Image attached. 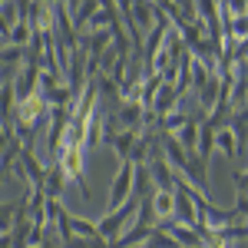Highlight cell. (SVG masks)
<instances>
[{
  "instance_id": "1",
  "label": "cell",
  "mask_w": 248,
  "mask_h": 248,
  "mask_svg": "<svg viewBox=\"0 0 248 248\" xmlns=\"http://www.w3.org/2000/svg\"><path fill=\"white\" fill-rule=\"evenodd\" d=\"M129 195H133V162L123 159V166H119V172H116V179H113V186H109V209L123 205Z\"/></svg>"
},
{
  "instance_id": "2",
  "label": "cell",
  "mask_w": 248,
  "mask_h": 248,
  "mask_svg": "<svg viewBox=\"0 0 248 248\" xmlns=\"http://www.w3.org/2000/svg\"><path fill=\"white\" fill-rule=\"evenodd\" d=\"M149 202H153L155 218H172V209H175V192L153 189V192H149Z\"/></svg>"
},
{
  "instance_id": "3",
  "label": "cell",
  "mask_w": 248,
  "mask_h": 248,
  "mask_svg": "<svg viewBox=\"0 0 248 248\" xmlns=\"http://www.w3.org/2000/svg\"><path fill=\"white\" fill-rule=\"evenodd\" d=\"M136 139H139V133H136V129H119V133H113L109 146L119 153V159H129V153H133V146H136Z\"/></svg>"
},
{
  "instance_id": "4",
  "label": "cell",
  "mask_w": 248,
  "mask_h": 248,
  "mask_svg": "<svg viewBox=\"0 0 248 248\" xmlns=\"http://www.w3.org/2000/svg\"><path fill=\"white\" fill-rule=\"evenodd\" d=\"M66 232L77 235V238H96V235H99V232H96V222L79 218V215H66ZM63 242H66V238H63Z\"/></svg>"
},
{
  "instance_id": "5",
  "label": "cell",
  "mask_w": 248,
  "mask_h": 248,
  "mask_svg": "<svg viewBox=\"0 0 248 248\" xmlns=\"http://www.w3.org/2000/svg\"><path fill=\"white\" fill-rule=\"evenodd\" d=\"M212 146H215V149H222V153L229 155V159H238V142H235V136H232L229 126H218V129H215V139H212Z\"/></svg>"
},
{
  "instance_id": "6",
  "label": "cell",
  "mask_w": 248,
  "mask_h": 248,
  "mask_svg": "<svg viewBox=\"0 0 248 248\" xmlns=\"http://www.w3.org/2000/svg\"><path fill=\"white\" fill-rule=\"evenodd\" d=\"M57 248H109V242L99 238V235H96V238H77V235H70V238L60 242Z\"/></svg>"
},
{
  "instance_id": "7",
  "label": "cell",
  "mask_w": 248,
  "mask_h": 248,
  "mask_svg": "<svg viewBox=\"0 0 248 248\" xmlns=\"http://www.w3.org/2000/svg\"><path fill=\"white\" fill-rule=\"evenodd\" d=\"M14 222H17V205H10V202H0V235H10Z\"/></svg>"
}]
</instances>
